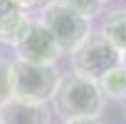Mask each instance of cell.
Segmentation results:
<instances>
[{
    "label": "cell",
    "instance_id": "cell-1",
    "mask_svg": "<svg viewBox=\"0 0 126 124\" xmlns=\"http://www.w3.org/2000/svg\"><path fill=\"white\" fill-rule=\"evenodd\" d=\"M52 104L62 119H82V117H101L106 99L94 80L72 72V75H62Z\"/></svg>",
    "mask_w": 126,
    "mask_h": 124
},
{
    "label": "cell",
    "instance_id": "cell-2",
    "mask_svg": "<svg viewBox=\"0 0 126 124\" xmlns=\"http://www.w3.org/2000/svg\"><path fill=\"white\" fill-rule=\"evenodd\" d=\"M59 80L62 75L54 65H32V62L13 60V99L47 104L54 99Z\"/></svg>",
    "mask_w": 126,
    "mask_h": 124
},
{
    "label": "cell",
    "instance_id": "cell-3",
    "mask_svg": "<svg viewBox=\"0 0 126 124\" xmlns=\"http://www.w3.org/2000/svg\"><path fill=\"white\" fill-rule=\"evenodd\" d=\"M69 65H72L74 75L96 82L101 75H106L109 70H114L116 65H121V52L114 45H109V40L101 32H92L69 55Z\"/></svg>",
    "mask_w": 126,
    "mask_h": 124
},
{
    "label": "cell",
    "instance_id": "cell-4",
    "mask_svg": "<svg viewBox=\"0 0 126 124\" xmlns=\"http://www.w3.org/2000/svg\"><path fill=\"white\" fill-rule=\"evenodd\" d=\"M40 22L52 32V37H54V42L59 45L62 55H64V52L72 55V52L92 35V22H89L87 18L72 13L69 8L54 3V0L42 10Z\"/></svg>",
    "mask_w": 126,
    "mask_h": 124
},
{
    "label": "cell",
    "instance_id": "cell-5",
    "mask_svg": "<svg viewBox=\"0 0 126 124\" xmlns=\"http://www.w3.org/2000/svg\"><path fill=\"white\" fill-rule=\"evenodd\" d=\"M15 52H17L15 60L32 62V65H57V60L62 57L59 45L54 42L52 32H49L40 20H32L27 35H25L22 42L15 47Z\"/></svg>",
    "mask_w": 126,
    "mask_h": 124
},
{
    "label": "cell",
    "instance_id": "cell-6",
    "mask_svg": "<svg viewBox=\"0 0 126 124\" xmlns=\"http://www.w3.org/2000/svg\"><path fill=\"white\" fill-rule=\"evenodd\" d=\"M52 114L47 104H30L22 99H10L0 107V124H49Z\"/></svg>",
    "mask_w": 126,
    "mask_h": 124
},
{
    "label": "cell",
    "instance_id": "cell-7",
    "mask_svg": "<svg viewBox=\"0 0 126 124\" xmlns=\"http://www.w3.org/2000/svg\"><path fill=\"white\" fill-rule=\"evenodd\" d=\"M32 25V18L22 10H8L0 15V42L3 45H10V47H17L22 42V37L27 35Z\"/></svg>",
    "mask_w": 126,
    "mask_h": 124
},
{
    "label": "cell",
    "instance_id": "cell-8",
    "mask_svg": "<svg viewBox=\"0 0 126 124\" xmlns=\"http://www.w3.org/2000/svg\"><path fill=\"white\" fill-rule=\"evenodd\" d=\"M96 84H99V92L104 94V99H126V70L121 65H116L114 70L101 75L96 80Z\"/></svg>",
    "mask_w": 126,
    "mask_h": 124
},
{
    "label": "cell",
    "instance_id": "cell-9",
    "mask_svg": "<svg viewBox=\"0 0 126 124\" xmlns=\"http://www.w3.org/2000/svg\"><path fill=\"white\" fill-rule=\"evenodd\" d=\"M101 35L109 40V45H114L119 52L126 50V8L111 13L104 25H101Z\"/></svg>",
    "mask_w": 126,
    "mask_h": 124
},
{
    "label": "cell",
    "instance_id": "cell-10",
    "mask_svg": "<svg viewBox=\"0 0 126 124\" xmlns=\"http://www.w3.org/2000/svg\"><path fill=\"white\" fill-rule=\"evenodd\" d=\"M54 3L69 8L72 13H77V15H82V18H87V20L92 22V20L101 13V8L109 3V0H54Z\"/></svg>",
    "mask_w": 126,
    "mask_h": 124
},
{
    "label": "cell",
    "instance_id": "cell-11",
    "mask_svg": "<svg viewBox=\"0 0 126 124\" xmlns=\"http://www.w3.org/2000/svg\"><path fill=\"white\" fill-rule=\"evenodd\" d=\"M13 99V62L0 57V107Z\"/></svg>",
    "mask_w": 126,
    "mask_h": 124
},
{
    "label": "cell",
    "instance_id": "cell-12",
    "mask_svg": "<svg viewBox=\"0 0 126 124\" xmlns=\"http://www.w3.org/2000/svg\"><path fill=\"white\" fill-rule=\"evenodd\" d=\"M52 0H10V5L15 10H22V13H30V10H45Z\"/></svg>",
    "mask_w": 126,
    "mask_h": 124
},
{
    "label": "cell",
    "instance_id": "cell-13",
    "mask_svg": "<svg viewBox=\"0 0 126 124\" xmlns=\"http://www.w3.org/2000/svg\"><path fill=\"white\" fill-rule=\"evenodd\" d=\"M64 124H104L101 117H82V119H64Z\"/></svg>",
    "mask_w": 126,
    "mask_h": 124
},
{
    "label": "cell",
    "instance_id": "cell-14",
    "mask_svg": "<svg viewBox=\"0 0 126 124\" xmlns=\"http://www.w3.org/2000/svg\"><path fill=\"white\" fill-rule=\"evenodd\" d=\"M121 67H124V70H126V50H124V52H121Z\"/></svg>",
    "mask_w": 126,
    "mask_h": 124
}]
</instances>
